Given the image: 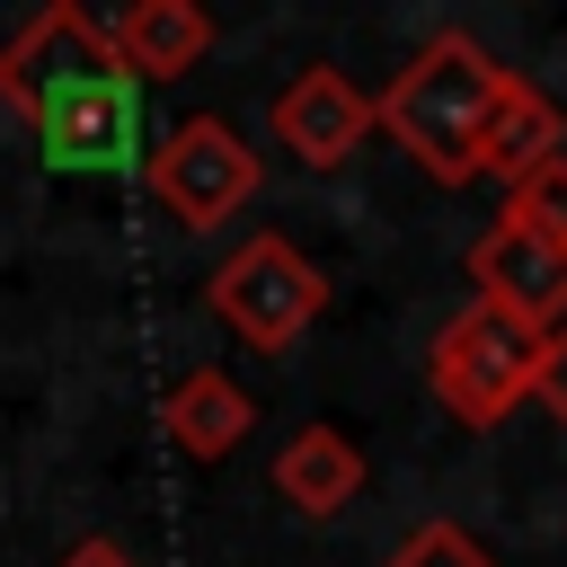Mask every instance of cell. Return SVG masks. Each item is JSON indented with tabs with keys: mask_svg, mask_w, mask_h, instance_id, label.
<instances>
[{
	"mask_svg": "<svg viewBox=\"0 0 567 567\" xmlns=\"http://www.w3.org/2000/svg\"><path fill=\"white\" fill-rule=\"evenodd\" d=\"M53 567H142V558H133L124 540H106V532H89V540H71V549H62Z\"/></svg>",
	"mask_w": 567,
	"mask_h": 567,
	"instance_id": "15",
	"label": "cell"
},
{
	"mask_svg": "<svg viewBox=\"0 0 567 567\" xmlns=\"http://www.w3.org/2000/svg\"><path fill=\"white\" fill-rule=\"evenodd\" d=\"M381 567H496V549H487L478 532H461L452 514H434V523H416Z\"/></svg>",
	"mask_w": 567,
	"mask_h": 567,
	"instance_id": "13",
	"label": "cell"
},
{
	"mask_svg": "<svg viewBox=\"0 0 567 567\" xmlns=\"http://www.w3.org/2000/svg\"><path fill=\"white\" fill-rule=\"evenodd\" d=\"M275 496L301 514V523H328V514H346L354 496H363V452H354V434H337V425H301L284 452H275Z\"/></svg>",
	"mask_w": 567,
	"mask_h": 567,
	"instance_id": "12",
	"label": "cell"
},
{
	"mask_svg": "<svg viewBox=\"0 0 567 567\" xmlns=\"http://www.w3.org/2000/svg\"><path fill=\"white\" fill-rule=\"evenodd\" d=\"M248 425H257V399H248L221 363L177 372V381H168V399H159V434H168L186 461H230V452L248 443Z\"/></svg>",
	"mask_w": 567,
	"mask_h": 567,
	"instance_id": "10",
	"label": "cell"
},
{
	"mask_svg": "<svg viewBox=\"0 0 567 567\" xmlns=\"http://www.w3.org/2000/svg\"><path fill=\"white\" fill-rule=\"evenodd\" d=\"M106 53L133 89L151 80H186L204 53H213V9L204 0H133L106 18Z\"/></svg>",
	"mask_w": 567,
	"mask_h": 567,
	"instance_id": "9",
	"label": "cell"
},
{
	"mask_svg": "<svg viewBox=\"0 0 567 567\" xmlns=\"http://www.w3.org/2000/svg\"><path fill=\"white\" fill-rule=\"evenodd\" d=\"M505 80H514V71H505L470 27H443V35H425V44L390 71V89L372 97V115H381V133H390L434 186H470Z\"/></svg>",
	"mask_w": 567,
	"mask_h": 567,
	"instance_id": "1",
	"label": "cell"
},
{
	"mask_svg": "<svg viewBox=\"0 0 567 567\" xmlns=\"http://www.w3.org/2000/svg\"><path fill=\"white\" fill-rule=\"evenodd\" d=\"M27 133L53 168H124L133 142H142V89L124 71H89V80H62L27 106Z\"/></svg>",
	"mask_w": 567,
	"mask_h": 567,
	"instance_id": "5",
	"label": "cell"
},
{
	"mask_svg": "<svg viewBox=\"0 0 567 567\" xmlns=\"http://www.w3.org/2000/svg\"><path fill=\"white\" fill-rule=\"evenodd\" d=\"M540 408H549V425H567V328L549 337V363H540Z\"/></svg>",
	"mask_w": 567,
	"mask_h": 567,
	"instance_id": "16",
	"label": "cell"
},
{
	"mask_svg": "<svg viewBox=\"0 0 567 567\" xmlns=\"http://www.w3.org/2000/svg\"><path fill=\"white\" fill-rule=\"evenodd\" d=\"M142 186L177 230H221V221H239L257 204L266 159H257V142H239L230 115H177L142 151Z\"/></svg>",
	"mask_w": 567,
	"mask_h": 567,
	"instance_id": "3",
	"label": "cell"
},
{
	"mask_svg": "<svg viewBox=\"0 0 567 567\" xmlns=\"http://www.w3.org/2000/svg\"><path fill=\"white\" fill-rule=\"evenodd\" d=\"M89 71H115V53H106V18H89L80 0H44V9L0 44V106L27 115L44 89L89 80Z\"/></svg>",
	"mask_w": 567,
	"mask_h": 567,
	"instance_id": "7",
	"label": "cell"
},
{
	"mask_svg": "<svg viewBox=\"0 0 567 567\" xmlns=\"http://www.w3.org/2000/svg\"><path fill=\"white\" fill-rule=\"evenodd\" d=\"M470 284H478L470 301H496V310H514L532 328H567V248L505 221V213L470 239Z\"/></svg>",
	"mask_w": 567,
	"mask_h": 567,
	"instance_id": "8",
	"label": "cell"
},
{
	"mask_svg": "<svg viewBox=\"0 0 567 567\" xmlns=\"http://www.w3.org/2000/svg\"><path fill=\"white\" fill-rule=\"evenodd\" d=\"M549 337H558V328H532V319H514V310H496V301H461V310L443 319L434 354H425L434 408H443L452 425H470V434L505 425L523 399H540Z\"/></svg>",
	"mask_w": 567,
	"mask_h": 567,
	"instance_id": "2",
	"label": "cell"
},
{
	"mask_svg": "<svg viewBox=\"0 0 567 567\" xmlns=\"http://www.w3.org/2000/svg\"><path fill=\"white\" fill-rule=\"evenodd\" d=\"M505 221H523V230H540V239L567 248V159L540 168V177H523V186L505 195Z\"/></svg>",
	"mask_w": 567,
	"mask_h": 567,
	"instance_id": "14",
	"label": "cell"
},
{
	"mask_svg": "<svg viewBox=\"0 0 567 567\" xmlns=\"http://www.w3.org/2000/svg\"><path fill=\"white\" fill-rule=\"evenodd\" d=\"M266 124H275V142L301 159V168H346L363 142H372V97L337 71V62H310V71H292L284 89H275V106H266Z\"/></svg>",
	"mask_w": 567,
	"mask_h": 567,
	"instance_id": "6",
	"label": "cell"
},
{
	"mask_svg": "<svg viewBox=\"0 0 567 567\" xmlns=\"http://www.w3.org/2000/svg\"><path fill=\"white\" fill-rule=\"evenodd\" d=\"M204 310H213L239 346L284 354L292 337L319 328V310H328V275H319L284 230H248V239L204 275Z\"/></svg>",
	"mask_w": 567,
	"mask_h": 567,
	"instance_id": "4",
	"label": "cell"
},
{
	"mask_svg": "<svg viewBox=\"0 0 567 567\" xmlns=\"http://www.w3.org/2000/svg\"><path fill=\"white\" fill-rule=\"evenodd\" d=\"M567 159V115H558V97L540 89V80H505V97H496V124H487V151H478V177H505V186H523V177H540V168H558Z\"/></svg>",
	"mask_w": 567,
	"mask_h": 567,
	"instance_id": "11",
	"label": "cell"
}]
</instances>
